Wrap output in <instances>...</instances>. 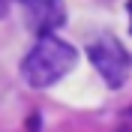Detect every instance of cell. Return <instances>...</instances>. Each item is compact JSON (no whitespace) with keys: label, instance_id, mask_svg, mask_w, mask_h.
Masks as SVG:
<instances>
[{"label":"cell","instance_id":"4","mask_svg":"<svg viewBox=\"0 0 132 132\" xmlns=\"http://www.w3.org/2000/svg\"><path fill=\"white\" fill-rule=\"evenodd\" d=\"M126 12H129V33H132V0L126 3Z\"/></svg>","mask_w":132,"mask_h":132},{"label":"cell","instance_id":"1","mask_svg":"<svg viewBox=\"0 0 132 132\" xmlns=\"http://www.w3.org/2000/svg\"><path fill=\"white\" fill-rule=\"evenodd\" d=\"M75 60H78V51L66 39L39 36V42L21 60V75L33 90H45V87H54L66 72H72Z\"/></svg>","mask_w":132,"mask_h":132},{"label":"cell","instance_id":"2","mask_svg":"<svg viewBox=\"0 0 132 132\" xmlns=\"http://www.w3.org/2000/svg\"><path fill=\"white\" fill-rule=\"evenodd\" d=\"M87 57H90L93 69L102 75V81H105L111 90L123 87L126 78H129V72H132V54L123 48V42L114 39L111 33L99 36V39H93L90 45H87Z\"/></svg>","mask_w":132,"mask_h":132},{"label":"cell","instance_id":"3","mask_svg":"<svg viewBox=\"0 0 132 132\" xmlns=\"http://www.w3.org/2000/svg\"><path fill=\"white\" fill-rule=\"evenodd\" d=\"M24 24L36 36H54L57 27L66 24V3L63 0H21Z\"/></svg>","mask_w":132,"mask_h":132}]
</instances>
